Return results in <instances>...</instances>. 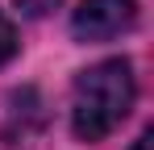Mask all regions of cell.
<instances>
[{"label": "cell", "mask_w": 154, "mask_h": 150, "mask_svg": "<svg viewBox=\"0 0 154 150\" xmlns=\"http://www.w3.org/2000/svg\"><path fill=\"white\" fill-rule=\"evenodd\" d=\"M137 100V79L129 58H104L75 75L71 88V129L79 142H100L129 117Z\"/></svg>", "instance_id": "obj_1"}, {"label": "cell", "mask_w": 154, "mask_h": 150, "mask_svg": "<svg viewBox=\"0 0 154 150\" xmlns=\"http://www.w3.org/2000/svg\"><path fill=\"white\" fill-rule=\"evenodd\" d=\"M137 25L133 0H83L71 13V33L79 42H112Z\"/></svg>", "instance_id": "obj_2"}, {"label": "cell", "mask_w": 154, "mask_h": 150, "mask_svg": "<svg viewBox=\"0 0 154 150\" xmlns=\"http://www.w3.org/2000/svg\"><path fill=\"white\" fill-rule=\"evenodd\" d=\"M13 54H17V29H13V21H8L4 8H0V67H4Z\"/></svg>", "instance_id": "obj_3"}, {"label": "cell", "mask_w": 154, "mask_h": 150, "mask_svg": "<svg viewBox=\"0 0 154 150\" xmlns=\"http://www.w3.org/2000/svg\"><path fill=\"white\" fill-rule=\"evenodd\" d=\"M58 0H17V8L25 13V17H42V13H50Z\"/></svg>", "instance_id": "obj_4"}, {"label": "cell", "mask_w": 154, "mask_h": 150, "mask_svg": "<svg viewBox=\"0 0 154 150\" xmlns=\"http://www.w3.org/2000/svg\"><path fill=\"white\" fill-rule=\"evenodd\" d=\"M150 138H154L150 129H142V133H137V142H133V150H150Z\"/></svg>", "instance_id": "obj_5"}]
</instances>
